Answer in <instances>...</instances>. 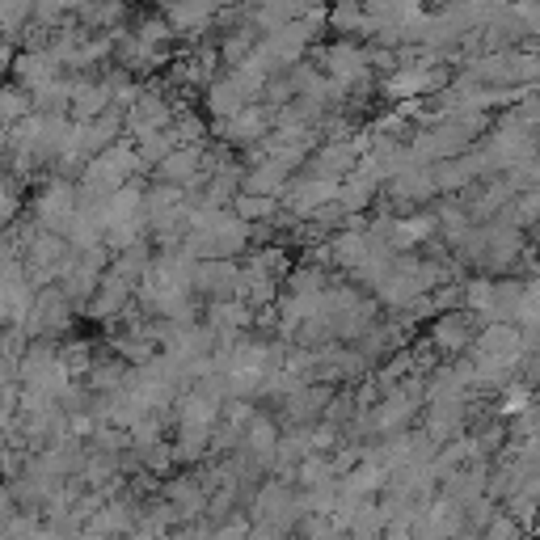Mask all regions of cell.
<instances>
[{
	"mask_svg": "<svg viewBox=\"0 0 540 540\" xmlns=\"http://www.w3.org/2000/svg\"><path fill=\"white\" fill-rule=\"evenodd\" d=\"M26 114V98L17 89H0V127L13 123V119H22Z\"/></svg>",
	"mask_w": 540,
	"mask_h": 540,
	"instance_id": "6da1fadb",
	"label": "cell"
},
{
	"mask_svg": "<svg viewBox=\"0 0 540 540\" xmlns=\"http://www.w3.org/2000/svg\"><path fill=\"white\" fill-rule=\"evenodd\" d=\"M17 76H22V81H34V85H43L47 76H51V68H47V60H43V55H38V60H34V55H22V60H17Z\"/></svg>",
	"mask_w": 540,
	"mask_h": 540,
	"instance_id": "7a4b0ae2",
	"label": "cell"
}]
</instances>
